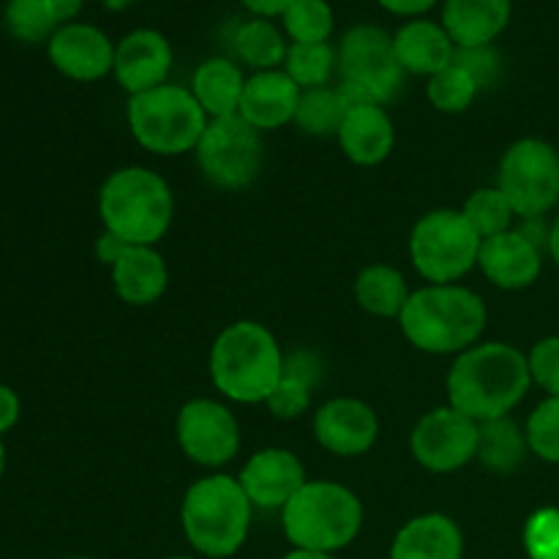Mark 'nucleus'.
<instances>
[{
	"instance_id": "nucleus-1",
	"label": "nucleus",
	"mask_w": 559,
	"mask_h": 559,
	"mask_svg": "<svg viewBox=\"0 0 559 559\" xmlns=\"http://www.w3.org/2000/svg\"><path fill=\"white\" fill-rule=\"evenodd\" d=\"M527 355L506 342H478L453 358L448 371V404L475 424L508 418L527 396Z\"/></svg>"
},
{
	"instance_id": "nucleus-2",
	"label": "nucleus",
	"mask_w": 559,
	"mask_h": 559,
	"mask_svg": "<svg viewBox=\"0 0 559 559\" xmlns=\"http://www.w3.org/2000/svg\"><path fill=\"white\" fill-rule=\"evenodd\" d=\"M489 322L484 298L464 284H426L413 289L399 325L426 355H462L480 342Z\"/></svg>"
},
{
	"instance_id": "nucleus-3",
	"label": "nucleus",
	"mask_w": 559,
	"mask_h": 559,
	"mask_svg": "<svg viewBox=\"0 0 559 559\" xmlns=\"http://www.w3.org/2000/svg\"><path fill=\"white\" fill-rule=\"evenodd\" d=\"M284 353L262 322L238 320L211 347V380L235 404H265L284 374Z\"/></svg>"
},
{
	"instance_id": "nucleus-4",
	"label": "nucleus",
	"mask_w": 559,
	"mask_h": 559,
	"mask_svg": "<svg viewBox=\"0 0 559 559\" xmlns=\"http://www.w3.org/2000/svg\"><path fill=\"white\" fill-rule=\"evenodd\" d=\"M254 506L235 475L213 473L194 480L180 502V527L191 549L202 557L238 555L251 530Z\"/></svg>"
},
{
	"instance_id": "nucleus-5",
	"label": "nucleus",
	"mask_w": 559,
	"mask_h": 559,
	"mask_svg": "<svg viewBox=\"0 0 559 559\" xmlns=\"http://www.w3.org/2000/svg\"><path fill=\"white\" fill-rule=\"evenodd\" d=\"M98 216L107 233L129 246H156L175 218V194L147 167H120L98 189Z\"/></svg>"
},
{
	"instance_id": "nucleus-6",
	"label": "nucleus",
	"mask_w": 559,
	"mask_h": 559,
	"mask_svg": "<svg viewBox=\"0 0 559 559\" xmlns=\"http://www.w3.org/2000/svg\"><path fill=\"white\" fill-rule=\"evenodd\" d=\"M282 527L293 549L336 555L360 535L364 506L344 484L306 480L282 508Z\"/></svg>"
},
{
	"instance_id": "nucleus-7",
	"label": "nucleus",
	"mask_w": 559,
	"mask_h": 559,
	"mask_svg": "<svg viewBox=\"0 0 559 559\" xmlns=\"http://www.w3.org/2000/svg\"><path fill=\"white\" fill-rule=\"evenodd\" d=\"M126 118L131 136L156 156H183L197 151L211 123L191 87L173 82L129 96Z\"/></svg>"
},
{
	"instance_id": "nucleus-8",
	"label": "nucleus",
	"mask_w": 559,
	"mask_h": 559,
	"mask_svg": "<svg viewBox=\"0 0 559 559\" xmlns=\"http://www.w3.org/2000/svg\"><path fill=\"white\" fill-rule=\"evenodd\" d=\"M338 52V93L347 109L360 104H380L396 98L404 71L393 52V36L380 25H355L342 36Z\"/></svg>"
},
{
	"instance_id": "nucleus-9",
	"label": "nucleus",
	"mask_w": 559,
	"mask_h": 559,
	"mask_svg": "<svg viewBox=\"0 0 559 559\" xmlns=\"http://www.w3.org/2000/svg\"><path fill=\"white\" fill-rule=\"evenodd\" d=\"M480 238L462 211L424 213L409 233V260L429 284H459L478 267Z\"/></svg>"
},
{
	"instance_id": "nucleus-10",
	"label": "nucleus",
	"mask_w": 559,
	"mask_h": 559,
	"mask_svg": "<svg viewBox=\"0 0 559 559\" xmlns=\"http://www.w3.org/2000/svg\"><path fill=\"white\" fill-rule=\"evenodd\" d=\"M497 189L519 218H544L559 202V153L535 136L516 140L502 153Z\"/></svg>"
},
{
	"instance_id": "nucleus-11",
	"label": "nucleus",
	"mask_w": 559,
	"mask_h": 559,
	"mask_svg": "<svg viewBox=\"0 0 559 559\" xmlns=\"http://www.w3.org/2000/svg\"><path fill=\"white\" fill-rule=\"evenodd\" d=\"M194 153L207 183L240 191L254 183L262 169V131L240 115L216 118L207 123Z\"/></svg>"
},
{
	"instance_id": "nucleus-12",
	"label": "nucleus",
	"mask_w": 559,
	"mask_h": 559,
	"mask_svg": "<svg viewBox=\"0 0 559 559\" xmlns=\"http://www.w3.org/2000/svg\"><path fill=\"white\" fill-rule=\"evenodd\" d=\"M175 437L186 456L207 469L233 462L240 451V424L227 404L216 399H191L175 418Z\"/></svg>"
},
{
	"instance_id": "nucleus-13",
	"label": "nucleus",
	"mask_w": 559,
	"mask_h": 559,
	"mask_svg": "<svg viewBox=\"0 0 559 559\" xmlns=\"http://www.w3.org/2000/svg\"><path fill=\"white\" fill-rule=\"evenodd\" d=\"M480 424L451 404L426 413L409 435V451L424 469L437 475L456 473L478 456Z\"/></svg>"
},
{
	"instance_id": "nucleus-14",
	"label": "nucleus",
	"mask_w": 559,
	"mask_h": 559,
	"mask_svg": "<svg viewBox=\"0 0 559 559\" xmlns=\"http://www.w3.org/2000/svg\"><path fill=\"white\" fill-rule=\"evenodd\" d=\"M311 429H314V440L328 453L355 459L374 448L377 437H380V420H377L374 409L360 399L336 396L317 407Z\"/></svg>"
},
{
	"instance_id": "nucleus-15",
	"label": "nucleus",
	"mask_w": 559,
	"mask_h": 559,
	"mask_svg": "<svg viewBox=\"0 0 559 559\" xmlns=\"http://www.w3.org/2000/svg\"><path fill=\"white\" fill-rule=\"evenodd\" d=\"M47 58L58 74L74 82H98L112 74L115 44L107 33L87 22H69L47 41Z\"/></svg>"
},
{
	"instance_id": "nucleus-16",
	"label": "nucleus",
	"mask_w": 559,
	"mask_h": 559,
	"mask_svg": "<svg viewBox=\"0 0 559 559\" xmlns=\"http://www.w3.org/2000/svg\"><path fill=\"white\" fill-rule=\"evenodd\" d=\"M306 480L304 462L287 448H262L251 453L238 473V484L251 506L262 511H282Z\"/></svg>"
},
{
	"instance_id": "nucleus-17",
	"label": "nucleus",
	"mask_w": 559,
	"mask_h": 559,
	"mask_svg": "<svg viewBox=\"0 0 559 559\" xmlns=\"http://www.w3.org/2000/svg\"><path fill=\"white\" fill-rule=\"evenodd\" d=\"M173 44L162 31L136 27L115 44L112 76L129 96L164 85L173 71Z\"/></svg>"
},
{
	"instance_id": "nucleus-18",
	"label": "nucleus",
	"mask_w": 559,
	"mask_h": 559,
	"mask_svg": "<svg viewBox=\"0 0 559 559\" xmlns=\"http://www.w3.org/2000/svg\"><path fill=\"white\" fill-rule=\"evenodd\" d=\"M478 267L495 287L516 293L538 282L544 271V249H538L522 229H508L480 243Z\"/></svg>"
},
{
	"instance_id": "nucleus-19",
	"label": "nucleus",
	"mask_w": 559,
	"mask_h": 559,
	"mask_svg": "<svg viewBox=\"0 0 559 559\" xmlns=\"http://www.w3.org/2000/svg\"><path fill=\"white\" fill-rule=\"evenodd\" d=\"M300 87L284 69L254 71L246 80L238 115L257 131H273L293 123L300 102Z\"/></svg>"
},
{
	"instance_id": "nucleus-20",
	"label": "nucleus",
	"mask_w": 559,
	"mask_h": 559,
	"mask_svg": "<svg viewBox=\"0 0 559 559\" xmlns=\"http://www.w3.org/2000/svg\"><path fill=\"white\" fill-rule=\"evenodd\" d=\"M344 156L358 167H377L396 147V129L391 115L380 104H360L347 109L336 134Z\"/></svg>"
},
{
	"instance_id": "nucleus-21",
	"label": "nucleus",
	"mask_w": 559,
	"mask_h": 559,
	"mask_svg": "<svg viewBox=\"0 0 559 559\" xmlns=\"http://www.w3.org/2000/svg\"><path fill=\"white\" fill-rule=\"evenodd\" d=\"M109 273L118 298L136 309L158 304L169 287L167 260L158 254L156 246H126Z\"/></svg>"
},
{
	"instance_id": "nucleus-22",
	"label": "nucleus",
	"mask_w": 559,
	"mask_h": 559,
	"mask_svg": "<svg viewBox=\"0 0 559 559\" xmlns=\"http://www.w3.org/2000/svg\"><path fill=\"white\" fill-rule=\"evenodd\" d=\"M393 52H396L399 66L404 74L415 76H435L445 66L453 63L456 44L451 41L445 27L435 20H409L393 33Z\"/></svg>"
},
{
	"instance_id": "nucleus-23",
	"label": "nucleus",
	"mask_w": 559,
	"mask_h": 559,
	"mask_svg": "<svg viewBox=\"0 0 559 559\" xmlns=\"http://www.w3.org/2000/svg\"><path fill=\"white\" fill-rule=\"evenodd\" d=\"M513 14V0H445L440 25L456 47H486L502 36Z\"/></svg>"
},
{
	"instance_id": "nucleus-24",
	"label": "nucleus",
	"mask_w": 559,
	"mask_h": 559,
	"mask_svg": "<svg viewBox=\"0 0 559 559\" xmlns=\"http://www.w3.org/2000/svg\"><path fill=\"white\" fill-rule=\"evenodd\" d=\"M464 535L445 513L409 519L391 544V559H462Z\"/></svg>"
},
{
	"instance_id": "nucleus-25",
	"label": "nucleus",
	"mask_w": 559,
	"mask_h": 559,
	"mask_svg": "<svg viewBox=\"0 0 559 559\" xmlns=\"http://www.w3.org/2000/svg\"><path fill=\"white\" fill-rule=\"evenodd\" d=\"M249 76L233 58H207L197 66L191 93L211 120L238 115Z\"/></svg>"
},
{
	"instance_id": "nucleus-26",
	"label": "nucleus",
	"mask_w": 559,
	"mask_h": 559,
	"mask_svg": "<svg viewBox=\"0 0 559 559\" xmlns=\"http://www.w3.org/2000/svg\"><path fill=\"white\" fill-rule=\"evenodd\" d=\"M409 284L399 267L377 262L364 267L355 278V300L360 309L380 320H399L409 300Z\"/></svg>"
},
{
	"instance_id": "nucleus-27",
	"label": "nucleus",
	"mask_w": 559,
	"mask_h": 559,
	"mask_svg": "<svg viewBox=\"0 0 559 559\" xmlns=\"http://www.w3.org/2000/svg\"><path fill=\"white\" fill-rule=\"evenodd\" d=\"M233 49L240 63H246L254 71H273L282 69L287 60L289 41L282 27L273 25V20L251 16L240 22L233 36Z\"/></svg>"
},
{
	"instance_id": "nucleus-28",
	"label": "nucleus",
	"mask_w": 559,
	"mask_h": 559,
	"mask_svg": "<svg viewBox=\"0 0 559 559\" xmlns=\"http://www.w3.org/2000/svg\"><path fill=\"white\" fill-rule=\"evenodd\" d=\"M317 374H320V364H317L311 353H298L287 358L284 360L282 380H278V385L267 396L265 407L282 420L300 418L311 407Z\"/></svg>"
},
{
	"instance_id": "nucleus-29",
	"label": "nucleus",
	"mask_w": 559,
	"mask_h": 559,
	"mask_svg": "<svg viewBox=\"0 0 559 559\" xmlns=\"http://www.w3.org/2000/svg\"><path fill=\"white\" fill-rule=\"evenodd\" d=\"M527 435H524V429H519L516 420H511V415L480 424L478 456L475 459L491 473L508 475L519 469L527 459Z\"/></svg>"
},
{
	"instance_id": "nucleus-30",
	"label": "nucleus",
	"mask_w": 559,
	"mask_h": 559,
	"mask_svg": "<svg viewBox=\"0 0 559 559\" xmlns=\"http://www.w3.org/2000/svg\"><path fill=\"white\" fill-rule=\"evenodd\" d=\"M344 115H347V104H344L338 87H309V91L300 93L293 123L304 134L336 136Z\"/></svg>"
},
{
	"instance_id": "nucleus-31",
	"label": "nucleus",
	"mask_w": 559,
	"mask_h": 559,
	"mask_svg": "<svg viewBox=\"0 0 559 559\" xmlns=\"http://www.w3.org/2000/svg\"><path fill=\"white\" fill-rule=\"evenodd\" d=\"M282 69L293 76L300 91L325 87L331 76L338 71V52L336 47H331V41L289 44L287 60H284Z\"/></svg>"
},
{
	"instance_id": "nucleus-32",
	"label": "nucleus",
	"mask_w": 559,
	"mask_h": 559,
	"mask_svg": "<svg viewBox=\"0 0 559 559\" xmlns=\"http://www.w3.org/2000/svg\"><path fill=\"white\" fill-rule=\"evenodd\" d=\"M5 31L22 44L49 41L58 31L60 20L52 9V0H9L3 9Z\"/></svg>"
},
{
	"instance_id": "nucleus-33",
	"label": "nucleus",
	"mask_w": 559,
	"mask_h": 559,
	"mask_svg": "<svg viewBox=\"0 0 559 559\" xmlns=\"http://www.w3.org/2000/svg\"><path fill=\"white\" fill-rule=\"evenodd\" d=\"M462 213H464V218L473 224L475 233H478L484 240L513 229V218H519L516 211H513V205L508 202V197L502 194L497 186H484V189H475L473 194L464 200Z\"/></svg>"
},
{
	"instance_id": "nucleus-34",
	"label": "nucleus",
	"mask_w": 559,
	"mask_h": 559,
	"mask_svg": "<svg viewBox=\"0 0 559 559\" xmlns=\"http://www.w3.org/2000/svg\"><path fill=\"white\" fill-rule=\"evenodd\" d=\"M289 44H325L336 27L328 0H293L282 16Z\"/></svg>"
},
{
	"instance_id": "nucleus-35",
	"label": "nucleus",
	"mask_w": 559,
	"mask_h": 559,
	"mask_svg": "<svg viewBox=\"0 0 559 559\" xmlns=\"http://www.w3.org/2000/svg\"><path fill=\"white\" fill-rule=\"evenodd\" d=\"M478 82L456 63L445 66V69L437 71V74L429 76V82H426V98H429V104L437 112L445 115L467 112V109L473 107L475 98H478Z\"/></svg>"
},
{
	"instance_id": "nucleus-36",
	"label": "nucleus",
	"mask_w": 559,
	"mask_h": 559,
	"mask_svg": "<svg viewBox=\"0 0 559 559\" xmlns=\"http://www.w3.org/2000/svg\"><path fill=\"white\" fill-rule=\"evenodd\" d=\"M530 451L549 464H559V396H549L533 409L524 426Z\"/></svg>"
},
{
	"instance_id": "nucleus-37",
	"label": "nucleus",
	"mask_w": 559,
	"mask_h": 559,
	"mask_svg": "<svg viewBox=\"0 0 559 559\" xmlns=\"http://www.w3.org/2000/svg\"><path fill=\"white\" fill-rule=\"evenodd\" d=\"M524 549L530 559H559V508H540L524 524Z\"/></svg>"
},
{
	"instance_id": "nucleus-38",
	"label": "nucleus",
	"mask_w": 559,
	"mask_h": 559,
	"mask_svg": "<svg viewBox=\"0 0 559 559\" xmlns=\"http://www.w3.org/2000/svg\"><path fill=\"white\" fill-rule=\"evenodd\" d=\"M530 377L549 396H559V336L540 338L527 355Z\"/></svg>"
},
{
	"instance_id": "nucleus-39",
	"label": "nucleus",
	"mask_w": 559,
	"mask_h": 559,
	"mask_svg": "<svg viewBox=\"0 0 559 559\" xmlns=\"http://www.w3.org/2000/svg\"><path fill=\"white\" fill-rule=\"evenodd\" d=\"M453 63L462 66L478 82L480 91L489 87L497 80V74H500V55H497L495 44H486V47H456Z\"/></svg>"
},
{
	"instance_id": "nucleus-40",
	"label": "nucleus",
	"mask_w": 559,
	"mask_h": 559,
	"mask_svg": "<svg viewBox=\"0 0 559 559\" xmlns=\"http://www.w3.org/2000/svg\"><path fill=\"white\" fill-rule=\"evenodd\" d=\"M20 415H22L20 393H16L11 385H3V382H0V437H5L16 424H20Z\"/></svg>"
},
{
	"instance_id": "nucleus-41",
	"label": "nucleus",
	"mask_w": 559,
	"mask_h": 559,
	"mask_svg": "<svg viewBox=\"0 0 559 559\" xmlns=\"http://www.w3.org/2000/svg\"><path fill=\"white\" fill-rule=\"evenodd\" d=\"M388 14L407 16V20H418V16L429 14L440 0H377Z\"/></svg>"
},
{
	"instance_id": "nucleus-42",
	"label": "nucleus",
	"mask_w": 559,
	"mask_h": 559,
	"mask_svg": "<svg viewBox=\"0 0 559 559\" xmlns=\"http://www.w3.org/2000/svg\"><path fill=\"white\" fill-rule=\"evenodd\" d=\"M126 246H129V243H123V240L115 238L112 233H107V229H104V233L98 235V240H96L98 262H102V265H107V267H112L115 262H118V257L126 251Z\"/></svg>"
},
{
	"instance_id": "nucleus-43",
	"label": "nucleus",
	"mask_w": 559,
	"mask_h": 559,
	"mask_svg": "<svg viewBox=\"0 0 559 559\" xmlns=\"http://www.w3.org/2000/svg\"><path fill=\"white\" fill-rule=\"evenodd\" d=\"M246 9L254 16H262V20H276V16H284V11L293 5V0H240Z\"/></svg>"
},
{
	"instance_id": "nucleus-44",
	"label": "nucleus",
	"mask_w": 559,
	"mask_h": 559,
	"mask_svg": "<svg viewBox=\"0 0 559 559\" xmlns=\"http://www.w3.org/2000/svg\"><path fill=\"white\" fill-rule=\"evenodd\" d=\"M52 9L58 14L60 25H69V22H76L82 11V0H52Z\"/></svg>"
},
{
	"instance_id": "nucleus-45",
	"label": "nucleus",
	"mask_w": 559,
	"mask_h": 559,
	"mask_svg": "<svg viewBox=\"0 0 559 559\" xmlns=\"http://www.w3.org/2000/svg\"><path fill=\"white\" fill-rule=\"evenodd\" d=\"M549 254L559 267V218H557L555 227H551V233H549Z\"/></svg>"
},
{
	"instance_id": "nucleus-46",
	"label": "nucleus",
	"mask_w": 559,
	"mask_h": 559,
	"mask_svg": "<svg viewBox=\"0 0 559 559\" xmlns=\"http://www.w3.org/2000/svg\"><path fill=\"white\" fill-rule=\"evenodd\" d=\"M282 559H336L333 555H320V551H304V549H293L287 557Z\"/></svg>"
},
{
	"instance_id": "nucleus-47",
	"label": "nucleus",
	"mask_w": 559,
	"mask_h": 559,
	"mask_svg": "<svg viewBox=\"0 0 559 559\" xmlns=\"http://www.w3.org/2000/svg\"><path fill=\"white\" fill-rule=\"evenodd\" d=\"M98 3H102L107 11H126L129 5H134L136 0H98Z\"/></svg>"
},
{
	"instance_id": "nucleus-48",
	"label": "nucleus",
	"mask_w": 559,
	"mask_h": 559,
	"mask_svg": "<svg viewBox=\"0 0 559 559\" xmlns=\"http://www.w3.org/2000/svg\"><path fill=\"white\" fill-rule=\"evenodd\" d=\"M3 473H5V442L3 437H0V478H3Z\"/></svg>"
},
{
	"instance_id": "nucleus-49",
	"label": "nucleus",
	"mask_w": 559,
	"mask_h": 559,
	"mask_svg": "<svg viewBox=\"0 0 559 559\" xmlns=\"http://www.w3.org/2000/svg\"><path fill=\"white\" fill-rule=\"evenodd\" d=\"M167 559H194V557H186V555H175V557H167Z\"/></svg>"
},
{
	"instance_id": "nucleus-50",
	"label": "nucleus",
	"mask_w": 559,
	"mask_h": 559,
	"mask_svg": "<svg viewBox=\"0 0 559 559\" xmlns=\"http://www.w3.org/2000/svg\"><path fill=\"white\" fill-rule=\"evenodd\" d=\"M66 559H96V557H66Z\"/></svg>"
}]
</instances>
